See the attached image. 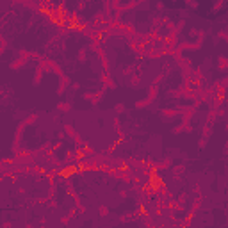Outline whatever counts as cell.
<instances>
[{"mask_svg": "<svg viewBox=\"0 0 228 228\" xmlns=\"http://www.w3.org/2000/svg\"><path fill=\"white\" fill-rule=\"evenodd\" d=\"M75 169H77V168H68V169L59 171V175H61V176H64V178H68L70 175H73V173H75Z\"/></svg>", "mask_w": 228, "mask_h": 228, "instance_id": "1", "label": "cell"}]
</instances>
